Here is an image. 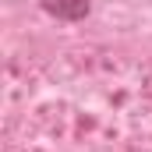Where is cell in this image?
<instances>
[{
	"label": "cell",
	"instance_id": "obj_1",
	"mask_svg": "<svg viewBox=\"0 0 152 152\" xmlns=\"http://www.w3.org/2000/svg\"><path fill=\"white\" fill-rule=\"evenodd\" d=\"M42 7L60 21H78L88 14V0H42Z\"/></svg>",
	"mask_w": 152,
	"mask_h": 152
}]
</instances>
